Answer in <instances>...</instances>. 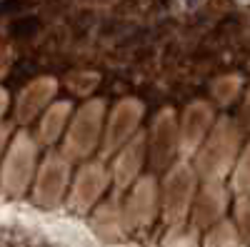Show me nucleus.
Instances as JSON below:
<instances>
[{"instance_id":"f257e3e1","label":"nucleus","mask_w":250,"mask_h":247,"mask_svg":"<svg viewBox=\"0 0 250 247\" xmlns=\"http://www.w3.org/2000/svg\"><path fill=\"white\" fill-rule=\"evenodd\" d=\"M38 28V20L35 18H28V20H20V23L13 25V35H33Z\"/></svg>"},{"instance_id":"f03ea898","label":"nucleus","mask_w":250,"mask_h":247,"mask_svg":"<svg viewBox=\"0 0 250 247\" xmlns=\"http://www.w3.org/2000/svg\"><path fill=\"white\" fill-rule=\"evenodd\" d=\"M23 5H30V0H5V3H0V13L23 10Z\"/></svg>"}]
</instances>
